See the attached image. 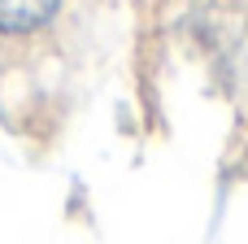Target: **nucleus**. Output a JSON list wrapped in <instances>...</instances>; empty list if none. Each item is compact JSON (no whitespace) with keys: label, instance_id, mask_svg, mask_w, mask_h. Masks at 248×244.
I'll return each mask as SVG.
<instances>
[{"label":"nucleus","instance_id":"obj_1","mask_svg":"<svg viewBox=\"0 0 248 244\" xmlns=\"http://www.w3.org/2000/svg\"><path fill=\"white\" fill-rule=\"evenodd\" d=\"M65 0H0V35L4 39H22V35H35L44 31L57 9Z\"/></svg>","mask_w":248,"mask_h":244}]
</instances>
